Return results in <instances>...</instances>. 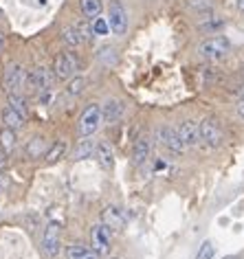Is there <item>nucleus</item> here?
<instances>
[{"instance_id": "1", "label": "nucleus", "mask_w": 244, "mask_h": 259, "mask_svg": "<svg viewBox=\"0 0 244 259\" xmlns=\"http://www.w3.org/2000/svg\"><path fill=\"white\" fill-rule=\"evenodd\" d=\"M101 121H104V114H101V106L93 103V106H88L84 112H82L79 123H77V134H79L82 139L93 137V134L99 130Z\"/></svg>"}, {"instance_id": "2", "label": "nucleus", "mask_w": 244, "mask_h": 259, "mask_svg": "<svg viewBox=\"0 0 244 259\" xmlns=\"http://www.w3.org/2000/svg\"><path fill=\"white\" fill-rule=\"evenodd\" d=\"M229 51H231V42L224 35L207 37L205 42L198 44V53L207 57V60H222V57H227Z\"/></svg>"}, {"instance_id": "3", "label": "nucleus", "mask_w": 244, "mask_h": 259, "mask_svg": "<svg viewBox=\"0 0 244 259\" xmlns=\"http://www.w3.org/2000/svg\"><path fill=\"white\" fill-rule=\"evenodd\" d=\"M3 86L7 95H22V88H27V70L20 64H9L3 77Z\"/></svg>"}, {"instance_id": "4", "label": "nucleus", "mask_w": 244, "mask_h": 259, "mask_svg": "<svg viewBox=\"0 0 244 259\" xmlns=\"http://www.w3.org/2000/svg\"><path fill=\"white\" fill-rule=\"evenodd\" d=\"M60 244H62V226L60 222H49L47 229L42 233V250L49 259L57 257L60 252Z\"/></svg>"}, {"instance_id": "5", "label": "nucleus", "mask_w": 244, "mask_h": 259, "mask_svg": "<svg viewBox=\"0 0 244 259\" xmlns=\"http://www.w3.org/2000/svg\"><path fill=\"white\" fill-rule=\"evenodd\" d=\"M53 77L47 68H33L27 73V90L29 93H35V95H42L47 90H53Z\"/></svg>"}, {"instance_id": "6", "label": "nucleus", "mask_w": 244, "mask_h": 259, "mask_svg": "<svg viewBox=\"0 0 244 259\" xmlns=\"http://www.w3.org/2000/svg\"><path fill=\"white\" fill-rule=\"evenodd\" d=\"M79 70V60L75 53H62L53 62V75L57 79H73L75 73Z\"/></svg>"}, {"instance_id": "7", "label": "nucleus", "mask_w": 244, "mask_h": 259, "mask_svg": "<svg viewBox=\"0 0 244 259\" xmlns=\"http://www.w3.org/2000/svg\"><path fill=\"white\" fill-rule=\"evenodd\" d=\"M108 27L114 35H124L128 31V11L119 0H110L108 7Z\"/></svg>"}, {"instance_id": "8", "label": "nucleus", "mask_w": 244, "mask_h": 259, "mask_svg": "<svg viewBox=\"0 0 244 259\" xmlns=\"http://www.w3.org/2000/svg\"><path fill=\"white\" fill-rule=\"evenodd\" d=\"M200 139L211 147L222 143V127H220V123H218V119L209 116V119L200 121Z\"/></svg>"}, {"instance_id": "9", "label": "nucleus", "mask_w": 244, "mask_h": 259, "mask_svg": "<svg viewBox=\"0 0 244 259\" xmlns=\"http://www.w3.org/2000/svg\"><path fill=\"white\" fill-rule=\"evenodd\" d=\"M91 244L93 250L99 252V255H108L110 252V229L106 224H97L93 226L91 231Z\"/></svg>"}, {"instance_id": "10", "label": "nucleus", "mask_w": 244, "mask_h": 259, "mask_svg": "<svg viewBox=\"0 0 244 259\" xmlns=\"http://www.w3.org/2000/svg\"><path fill=\"white\" fill-rule=\"evenodd\" d=\"M178 137H181L185 147H196L202 141L200 139V123H196V121H183L181 125H178Z\"/></svg>"}, {"instance_id": "11", "label": "nucleus", "mask_w": 244, "mask_h": 259, "mask_svg": "<svg viewBox=\"0 0 244 259\" xmlns=\"http://www.w3.org/2000/svg\"><path fill=\"white\" fill-rule=\"evenodd\" d=\"M158 141H160V145H165L172 154H181L185 150L183 141L178 137V130H172L170 125H163L158 130Z\"/></svg>"}, {"instance_id": "12", "label": "nucleus", "mask_w": 244, "mask_h": 259, "mask_svg": "<svg viewBox=\"0 0 244 259\" xmlns=\"http://www.w3.org/2000/svg\"><path fill=\"white\" fill-rule=\"evenodd\" d=\"M101 224H106L110 231H121L126 226V215L124 211L119 209V206H106L104 211H101Z\"/></svg>"}, {"instance_id": "13", "label": "nucleus", "mask_w": 244, "mask_h": 259, "mask_svg": "<svg viewBox=\"0 0 244 259\" xmlns=\"http://www.w3.org/2000/svg\"><path fill=\"white\" fill-rule=\"evenodd\" d=\"M124 112H126V106H124V101H119V99H108L104 106H101V114H104L106 123L119 121L121 116H124Z\"/></svg>"}, {"instance_id": "14", "label": "nucleus", "mask_w": 244, "mask_h": 259, "mask_svg": "<svg viewBox=\"0 0 244 259\" xmlns=\"http://www.w3.org/2000/svg\"><path fill=\"white\" fill-rule=\"evenodd\" d=\"M95 156H97L99 165L104 167V169H112V165H114V154H112L110 145H108L106 141H99V143H97V147H95Z\"/></svg>"}, {"instance_id": "15", "label": "nucleus", "mask_w": 244, "mask_h": 259, "mask_svg": "<svg viewBox=\"0 0 244 259\" xmlns=\"http://www.w3.org/2000/svg\"><path fill=\"white\" fill-rule=\"evenodd\" d=\"M0 116H3L5 127H9V130H22V125H24V116H22L20 112H16V110L11 108V106L3 108Z\"/></svg>"}, {"instance_id": "16", "label": "nucleus", "mask_w": 244, "mask_h": 259, "mask_svg": "<svg viewBox=\"0 0 244 259\" xmlns=\"http://www.w3.org/2000/svg\"><path fill=\"white\" fill-rule=\"evenodd\" d=\"M66 259H99V252L86 248L84 244H70L66 246Z\"/></svg>"}, {"instance_id": "17", "label": "nucleus", "mask_w": 244, "mask_h": 259, "mask_svg": "<svg viewBox=\"0 0 244 259\" xmlns=\"http://www.w3.org/2000/svg\"><path fill=\"white\" fill-rule=\"evenodd\" d=\"M79 9L82 14H84L86 20H97L101 16V11H104V5H101V0H79Z\"/></svg>"}, {"instance_id": "18", "label": "nucleus", "mask_w": 244, "mask_h": 259, "mask_svg": "<svg viewBox=\"0 0 244 259\" xmlns=\"http://www.w3.org/2000/svg\"><path fill=\"white\" fill-rule=\"evenodd\" d=\"M49 152V141L44 137H33L27 143V154L31 158H40V156H47Z\"/></svg>"}, {"instance_id": "19", "label": "nucleus", "mask_w": 244, "mask_h": 259, "mask_svg": "<svg viewBox=\"0 0 244 259\" xmlns=\"http://www.w3.org/2000/svg\"><path fill=\"white\" fill-rule=\"evenodd\" d=\"M150 152H152V141L150 139H139L137 145H134V152H132V158L134 163H143V160L150 158Z\"/></svg>"}, {"instance_id": "20", "label": "nucleus", "mask_w": 244, "mask_h": 259, "mask_svg": "<svg viewBox=\"0 0 244 259\" xmlns=\"http://www.w3.org/2000/svg\"><path fill=\"white\" fill-rule=\"evenodd\" d=\"M14 147H16V130L3 127L0 130V152L7 156V154L14 152Z\"/></svg>"}, {"instance_id": "21", "label": "nucleus", "mask_w": 244, "mask_h": 259, "mask_svg": "<svg viewBox=\"0 0 244 259\" xmlns=\"http://www.w3.org/2000/svg\"><path fill=\"white\" fill-rule=\"evenodd\" d=\"M62 42L66 44V47H70V49L79 47V44L84 42V37H82L79 29H77V24H75V27H66V29L62 31Z\"/></svg>"}, {"instance_id": "22", "label": "nucleus", "mask_w": 244, "mask_h": 259, "mask_svg": "<svg viewBox=\"0 0 244 259\" xmlns=\"http://www.w3.org/2000/svg\"><path fill=\"white\" fill-rule=\"evenodd\" d=\"M95 145L93 141H82L79 145L75 147V152H73V158L75 160H86V158H93L95 156Z\"/></svg>"}, {"instance_id": "23", "label": "nucleus", "mask_w": 244, "mask_h": 259, "mask_svg": "<svg viewBox=\"0 0 244 259\" xmlns=\"http://www.w3.org/2000/svg\"><path fill=\"white\" fill-rule=\"evenodd\" d=\"M84 88H86L84 77H73V79L66 83V95L68 97H79L82 93H84Z\"/></svg>"}, {"instance_id": "24", "label": "nucleus", "mask_w": 244, "mask_h": 259, "mask_svg": "<svg viewBox=\"0 0 244 259\" xmlns=\"http://www.w3.org/2000/svg\"><path fill=\"white\" fill-rule=\"evenodd\" d=\"M64 154H66V143H64V141H57V143H53L49 147V152H47V158L49 163H55V160H60Z\"/></svg>"}, {"instance_id": "25", "label": "nucleus", "mask_w": 244, "mask_h": 259, "mask_svg": "<svg viewBox=\"0 0 244 259\" xmlns=\"http://www.w3.org/2000/svg\"><path fill=\"white\" fill-rule=\"evenodd\" d=\"M9 106L22 116H27V99L22 95H9Z\"/></svg>"}, {"instance_id": "26", "label": "nucleus", "mask_w": 244, "mask_h": 259, "mask_svg": "<svg viewBox=\"0 0 244 259\" xmlns=\"http://www.w3.org/2000/svg\"><path fill=\"white\" fill-rule=\"evenodd\" d=\"M187 5L198 14L202 11H214V0H187Z\"/></svg>"}, {"instance_id": "27", "label": "nucleus", "mask_w": 244, "mask_h": 259, "mask_svg": "<svg viewBox=\"0 0 244 259\" xmlns=\"http://www.w3.org/2000/svg\"><path fill=\"white\" fill-rule=\"evenodd\" d=\"M196 259H214V244H211V242H202V246L198 248Z\"/></svg>"}, {"instance_id": "28", "label": "nucleus", "mask_w": 244, "mask_h": 259, "mask_svg": "<svg viewBox=\"0 0 244 259\" xmlns=\"http://www.w3.org/2000/svg\"><path fill=\"white\" fill-rule=\"evenodd\" d=\"M93 31H95V35H106L108 31H110V27H108V20H104V18L93 20Z\"/></svg>"}, {"instance_id": "29", "label": "nucleus", "mask_w": 244, "mask_h": 259, "mask_svg": "<svg viewBox=\"0 0 244 259\" xmlns=\"http://www.w3.org/2000/svg\"><path fill=\"white\" fill-rule=\"evenodd\" d=\"M101 57V62L106 64V66H110V64H117V55H114V49H104L99 53Z\"/></svg>"}, {"instance_id": "30", "label": "nucleus", "mask_w": 244, "mask_h": 259, "mask_svg": "<svg viewBox=\"0 0 244 259\" xmlns=\"http://www.w3.org/2000/svg\"><path fill=\"white\" fill-rule=\"evenodd\" d=\"M237 114H240L242 119H244V99H240V101H237Z\"/></svg>"}, {"instance_id": "31", "label": "nucleus", "mask_w": 244, "mask_h": 259, "mask_svg": "<svg viewBox=\"0 0 244 259\" xmlns=\"http://www.w3.org/2000/svg\"><path fill=\"white\" fill-rule=\"evenodd\" d=\"M235 5H237V9L244 11V0H235Z\"/></svg>"}, {"instance_id": "32", "label": "nucleus", "mask_w": 244, "mask_h": 259, "mask_svg": "<svg viewBox=\"0 0 244 259\" xmlns=\"http://www.w3.org/2000/svg\"><path fill=\"white\" fill-rule=\"evenodd\" d=\"M3 51H5V37L0 35V55H3Z\"/></svg>"}, {"instance_id": "33", "label": "nucleus", "mask_w": 244, "mask_h": 259, "mask_svg": "<svg viewBox=\"0 0 244 259\" xmlns=\"http://www.w3.org/2000/svg\"><path fill=\"white\" fill-rule=\"evenodd\" d=\"M240 99H244V86L240 88Z\"/></svg>"}, {"instance_id": "34", "label": "nucleus", "mask_w": 244, "mask_h": 259, "mask_svg": "<svg viewBox=\"0 0 244 259\" xmlns=\"http://www.w3.org/2000/svg\"><path fill=\"white\" fill-rule=\"evenodd\" d=\"M224 259H240V257H235V255H229V257H224Z\"/></svg>"}, {"instance_id": "35", "label": "nucleus", "mask_w": 244, "mask_h": 259, "mask_svg": "<svg viewBox=\"0 0 244 259\" xmlns=\"http://www.w3.org/2000/svg\"><path fill=\"white\" fill-rule=\"evenodd\" d=\"M242 75H244V64H242Z\"/></svg>"}, {"instance_id": "36", "label": "nucleus", "mask_w": 244, "mask_h": 259, "mask_svg": "<svg viewBox=\"0 0 244 259\" xmlns=\"http://www.w3.org/2000/svg\"><path fill=\"white\" fill-rule=\"evenodd\" d=\"M110 259H121V257H110Z\"/></svg>"}, {"instance_id": "37", "label": "nucleus", "mask_w": 244, "mask_h": 259, "mask_svg": "<svg viewBox=\"0 0 244 259\" xmlns=\"http://www.w3.org/2000/svg\"><path fill=\"white\" fill-rule=\"evenodd\" d=\"M0 18H3V11H0Z\"/></svg>"}]
</instances>
